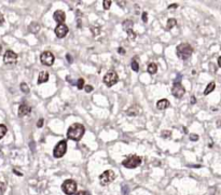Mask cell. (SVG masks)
<instances>
[{"instance_id":"d6986e66","label":"cell","mask_w":221,"mask_h":195,"mask_svg":"<svg viewBox=\"0 0 221 195\" xmlns=\"http://www.w3.org/2000/svg\"><path fill=\"white\" fill-rule=\"evenodd\" d=\"M40 28H41V27H40V25H39L38 23H31L28 27L29 31L33 33H37L39 30H40Z\"/></svg>"},{"instance_id":"74e56055","label":"cell","mask_w":221,"mask_h":195,"mask_svg":"<svg viewBox=\"0 0 221 195\" xmlns=\"http://www.w3.org/2000/svg\"><path fill=\"white\" fill-rule=\"evenodd\" d=\"M175 8H177V5H168V9H175Z\"/></svg>"},{"instance_id":"30bf717a","label":"cell","mask_w":221,"mask_h":195,"mask_svg":"<svg viewBox=\"0 0 221 195\" xmlns=\"http://www.w3.org/2000/svg\"><path fill=\"white\" fill-rule=\"evenodd\" d=\"M3 62H5V65L16 64V62H17V54H16L15 52L8 50L5 53V55H3Z\"/></svg>"},{"instance_id":"7a4b0ae2","label":"cell","mask_w":221,"mask_h":195,"mask_svg":"<svg viewBox=\"0 0 221 195\" xmlns=\"http://www.w3.org/2000/svg\"><path fill=\"white\" fill-rule=\"evenodd\" d=\"M176 53L180 59L187 60L191 57L193 53V48L189 43H180L176 48Z\"/></svg>"},{"instance_id":"277c9868","label":"cell","mask_w":221,"mask_h":195,"mask_svg":"<svg viewBox=\"0 0 221 195\" xmlns=\"http://www.w3.org/2000/svg\"><path fill=\"white\" fill-rule=\"evenodd\" d=\"M62 190L66 195H73L77 193V182L75 180H65L62 184Z\"/></svg>"},{"instance_id":"ab89813d","label":"cell","mask_w":221,"mask_h":195,"mask_svg":"<svg viewBox=\"0 0 221 195\" xmlns=\"http://www.w3.org/2000/svg\"><path fill=\"white\" fill-rule=\"evenodd\" d=\"M218 66H219V67H220V68H221V56H220V57H219V58H218Z\"/></svg>"},{"instance_id":"b9f144b4","label":"cell","mask_w":221,"mask_h":195,"mask_svg":"<svg viewBox=\"0 0 221 195\" xmlns=\"http://www.w3.org/2000/svg\"><path fill=\"white\" fill-rule=\"evenodd\" d=\"M1 50H2V46H1V44H0V52H1Z\"/></svg>"},{"instance_id":"ac0fdd59","label":"cell","mask_w":221,"mask_h":195,"mask_svg":"<svg viewBox=\"0 0 221 195\" xmlns=\"http://www.w3.org/2000/svg\"><path fill=\"white\" fill-rule=\"evenodd\" d=\"M215 87H216V83L213 82V81H211V82L206 86L205 91H204V95H208V94H210V93L215 90Z\"/></svg>"},{"instance_id":"d4e9b609","label":"cell","mask_w":221,"mask_h":195,"mask_svg":"<svg viewBox=\"0 0 221 195\" xmlns=\"http://www.w3.org/2000/svg\"><path fill=\"white\" fill-rule=\"evenodd\" d=\"M77 87H78V90H82L83 87H84V80H83L82 78H80V79L77 81Z\"/></svg>"},{"instance_id":"d6a6232c","label":"cell","mask_w":221,"mask_h":195,"mask_svg":"<svg viewBox=\"0 0 221 195\" xmlns=\"http://www.w3.org/2000/svg\"><path fill=\"white\" fill-rule=\"evenodd\" d=\"M122 190H123V191H122V192H123V194H124V195H127V193L129 192V187H126V185H123V189H122Z\"/></svg>"},{"instance_id":"f35d334b","label":"cell","mask_w":221,"mask_h":195,"mask_svg":"<svg viewBox=\"0 0 221 195\" xmlns=\"http://www.w3.org/2000/svg\"><path fill=\"white\" fill-rule=\"evenodd\" d=\"M195 101H196L195 97H194V96H192V97H191V103H192V104H195Z\"/></svg>"},{"instance_id":"5bb4252c","label":"cell","mask_w":221,"mask_h":195,"mask_svg":"<svg viewBox=\"0 0 221 195\" xmlns=\"http://www.w3.org/2000/svg\"><path fill=\"white\" fill-rule=\"evenodd\" d=\"M30 112H31V107L28 105H26V104H22L18 107V116H28Z\"/></svg>"},{"instance_id":"8fae6325","label":"cell","mask_w":221,"mask_h":195,"mask_svg":"<svg viewBox=\"0 0 221 195\" xmlns=\"http://www.w3.org/2000/svg\"><path fill=\"white\" fill-rule=\"evenodd\" d=\"M122 27H123V29L129 33V35H131L132 40H134L135 37H136V33L133 31V22H132L131 20H126V21H124Z\"/></svg>"},{"instance_id":"60d3db41","label":"cell","mask_w":221,"mask_h":195,"mask_svg":"<svg viewBox=\"0 0 221 195\" xmlns=\"http://www.w3.org/2000/svg\"><path fill=\"white\" fill-rule=\"evenodd\" d=\"M124 3H125V2H120V1H118V5H121V7H123Z\"/></svg>"},{"instance_id":"7c38bea8","label":"cell","mask_w":221,"mask_h":195,"mask_svg":"<svg viewBox=\"0 0 221 195\" xmlns=\"http://www.w3.org/2000/svg\"><path fill=\"white\" fill-rule=\"evenodd\" d=\"M68 27H67L65 24H58V25L55 27V35H56L58 38H64L68 33Z\"/></svg>"},{"instance_id":"ba28073f","label":"cell","mask_w":221,"mask_h":195,"mask_svg":"<svg viewBox=\"0 0 221 195\" xmlns=\"http://www.w3.org/2000/svg\"><path fill=\"white\" fill-rule=\"evenodd\" d=\"M185 86H183L181 83L178 81L177 79L174 81V84H173V87H172V94L174 97L176 98H181L183 95H185Z\"/></svg>"},{"instance_id":"6da1fadb","label":"cell","mask_w":221,"mask_h":195,"mask_svg":"<svg viewBox=\"0 0 221 195\" xmlns=\"http://www.w3.org/2000/svg\"><path fill=\"white\" fill-rule=\"evenodd\" d=\"M84 133H85L84 126L80 123H75L72 124V125H70L68 131H67V138L75 141H79L83 137Z\"/></svg>"},{"instance_id":"cb8c5ba5","label":"cell","mask_w":221,"mask_h":195,"mask_svg":"<svg viewBox=\"0 0 221 195\" xmlns=\"http://www.w3.org/2000/svg\"><path fill=\"white\" fill-rule=\"evenodd\" d=\"M21 91L23 93H25V94H28V93H29V86L26 84L25 82L21 83Z\"/></svg>"},{"instance_id":"4fadbf2b","label":"cell","mask_w":221,"mask_h":195,"mask_svg":"<svg viewBox=\"0 0 221 195\" xmlns=\"http://www.w3.org/2000/svg\"><path fill=\"white\" fill-rule=\"evenodd\" d=\"M54 21L57 22L58 24H64L65 20H66V14H65L64 11L62 10H57L54 12V15H53Z\"/></svg>"},{"instance_id":"2e32d148","label":"cell","mask_w":221,"mask_h":195,"mask_svg":"<svg viewBox=\"0 0 221 195\" xmlns=\"http://www.w3.org/2000/svg\"><path fill=\"white\" fill-rule=\"evenodd\" d=\"M170 101L167 99H161L157 103V107L159 110H165V109H167L170 107Z\"/></svg>"},{"instance_id":"8d00e7d4","label":"cell","mask_w":221,"mask_h":195,"mask_svg":"<svg viewBox=\"0 0 221 195\" xmlns=\"http://www.w3.org/2000/svg\"><path fill=\"white\" fill-rule=\"evenodd\" d=\"M118 52L119 53H121V54H125V51H124L122 48H120V49H118Z\"/></svg>"},{"instance_id":"9a60e30c","label":"cell","mask_w":221,"mask_h":195,"mask_svg":"<svg viewBox=\"0 0 221 195\" xmlns=\"http://www.w3.org/2000/svg\"><path fill=\"white\" fill-rule=\"evenodd\" d=\"M140 113V109L138 106H132L126 110V114L129 116H137Z\"/></svg>"},{"instance_id":"83f0119b","label":"cell","mask_w":221,"mask_h":195,"mask_svg":"<svg viewBox=\"0 0 221 195\" xmlns=\"http://www.w3.org/2000/svg\"><path fill=\"white\" fill-rule=\"evenodd\" d=\"M5 189H7V187H5V183H3V182H1V181H0V195L5 194Z\"/></svg>"},{"instance_id":"5b68a950","label":"cell","mask_w":221,"mask_h":195,"mask_svg":"<svg viewBox=\"0 0 221 195\" xmlns=\"http://www.w3.org/2000/svg\"><path fill=\"white\" fill-rule=\"evenodd\" d=\"M116 179V174L113 170H106L99 176V181L101 185H108Z\"/></svg>"},{"instance_id":"8992f818","label":"cell","mask_w":221,"mask_h":195,"mask_svg":"<svg viewBox=\"0 0 221 195\" xmlns=\"http://www.w3.org/2000/svg\"><path fill=\"white\" fill-rule=\"evenodd\" d=\"M103 81H104V83L107 85V86L111 87L112 85H114L119 81L118 73H117L114 70H110V71H108L105 75V77H104Z\"/></svg>"},{"instance_id":"e0dca14e","label":"cell","mask_w":221,"mask_h":195,"mask_svg":"<svg viewBox=\"0 0 221 195\" xmlns=\"http://www.w3.org/2000/svg\"><path fill=\"white\" fill-rule=\"evenodd\" d=\"M49 80V73L48 71H41L39 73V78H38V84H41V83H45L48 82Z\"/></svg>"},{"instance_id":"f546056e","label":"cell","mask_w":221,"mask_h":195,"mask_svg":"<svg viewBox=\"0 0 221 195\" xmlns=\"http://www.w3.org/2000/svg\"><path fill=\"white\" fill-rule=\"evenodd\" d=\"M43 123H44L43 119H39V121L37 122V127H38V128H41L42 126H43Z\"/></svg>"},{"instance_id":"ffe728a7","label":"cell","mask_w":221,"mask_h":195,"mask_svg":"<svg viewBox=\"0 0 221 195\" xmlns=\"http://www.w3.org/2000/svg\"><path fill=\"white\" fill-rule=\"evenodd\" d=\"M157 64H154V63H150V64L148 65V72H149L150 75H154V73H157Z\"/></svg>"},{"instance_id":"4316f807","label":"cell","mask_w":221,"mask_h":195,"mask_svg":"<svg viewBox=\"0 0 221 195\" xmlns=\"http://www.w3.org/2000/svg\"><path fill=\"white\" fill-rule=\"evenodd\" d=\"M103 5H104V9H105V10H108V9L111 7V1L110 0H104Z\"/></svg>"},{"instance_id":"603a6c76","label":"cell","mask_w":221,"mask_h":195,"mask_svg":"<svg viewBox=\"0 0 221 195\" xmlns=\"http://www.w3.org/2000/svg\"><path fill=\"white\" fill-rule=\"evenodd\" d=\"M131 67H132V69H133L134 71L137 72L139 70V64H138V62H137L136 59H133V60H132Z\"/></svg>"},{"instance_id":"1f68e13d","label":"cell","mask_w":221,"mask_h":195,"mask_svg":"<svg viewBox=\"0 0 221 195\" xmlns=\"http://www.w3.org/2000/svg\"><path fill=\"white\" fill-rule=\"evenodd\" d=\"M142 22H145V23L148 22V14H147V12L142 13Z\"/></svg>"},{"instance_id":"52a82bcc","label":"cell","mask_w":221,"mask_h":195,"mask_svg":"<svg viewBox=\"0 0 221 195\" xmlns=\"http://www.w3.org/2000/svg\"><path fill=\"white\" fill-rule=\"evenodd\" d=\"M67 151V141L66 140H61L58 144L55 146L54 150H53V155L56 159L63 157Z\"/></svg>"},{"instance_id":"484cf974","label":"cell","mask_w":221,"mask_h":195,"mask_svg":"<svg viewBox=\"0 0 221 195\" xmlns=\"http://www.w3.org/2000/svg\"><path fill=\"white\" fill-rule=\"evenodd\" d=\"M172 136V132L170 131H163L162 134H161V137L164 139H167V138H170V137Z\"/></svg>"},{"instance_id":"7402d4cb","label":"cell","mask_w":221,"mask_h":195,"mask_svg":"<svg viewBox=\"0 0 221 195\" xmlns=\"http://www.w3.org/2000/svg\"><path fill=\"white\" fill-rule=\"evenodd\" d=\"M8 132V128H7V126L5 124H0V139L3 138L5 136V134Z\"/></svg>"},{"instance_id":"44dd1931","label":"cell","mask_w":221,"mask_h":195,"mask_svg":"<svg viewBox=\"0 0 221 195\" xmlns=\"http://www.w3.org/2000/svg\"><path fill=\"white\" fill-rule=\"evenodd\" d=\"M176 24H177V21H176L175 18H168L166 24V30H170L173 27H175Z\"/></svg>"},{"instance_id":"d590c367","label":"cell","mask_w":221,"mask_h":195,"mask_svg":"<svg viewBox=\"0 0 221 195\" xmlns=\"http://www.w3.org/2000/svg\"><path fill=\"white\" fill-rule=\"evenodd\" d=\"M75 195H86V193H85L84 191H79V192H77Z\"/></svg>"},{"instance_id":"3957f363","label":"cell","mask_w":221,"mask_h":195,"mask_svg":"<svg viewBox=\"0 0 221 195\" xmlns=\"http://www.w3.org/2000/svg\"><path fill=\"white\" fill-rule=\"evenodd\" d=\"M140 164H142V157L138 156V155H129L126 159H124L123 162H122V165L126 168H129V169H134V168L138 167Z\"/></svg>"},{"instance_id":"e575fe53","label":"cell","mask_w":221,"mask_h":195,"mask_svg":"<svg viewBox=\"0 0 221 195\" xmlns=\"http://www.w3.org/2000/svg\"><path fill=\"white\" fill-rule=\"evenodd\" d=\"M66 58H67V60L69 62V64H71V63H72V58H71V56H70V54H67L66 55Z\"/></svg>"},{"instance_id":"836d02e7","label":"cell","mask_w":221,"mask_h":195,"mask_svg":"<svg viewBox=\"0 0 221 195\" xmlns=\"http://www.w3.org/2000/svg\"><path fill=\"white\" fill-rule=\"evenodd\" d=\"M3 23H5V17H3V15L0 13V25H2Z\"/></svg>"},{"instance_id":"4dcf8cb0","label":"cell","mask_w":221,"mask_h":195,"mask_svg":"<svg viewBox=\"0 0 221 195\" xmlns=\"http://www.w3.org/2000/svg\"><path fill=\"white\" fill-rule=\"evenodd\" d=\"M84 88H85V92H86V93H91L93 91V86H92V85H85Z\"/></svg>"},{"instance_id":"9c48e42d","label":"cell","mask_w":221,"mask_h":195,"mask_svg":"<svg viewBox=\"0 0 221 195\" xmlns=\"http://www.w3.org/2000/svg\"><path fill=\"white\" fill-rule=\"evenodd\" d=\"M54 60H55V57L53 55V53H51L50 51H44L41 53L40 55V62H41L42 65L44 66H52V65L54 64Z\"/></svg>"},{"instance_id":"f1b7e54d","label":"cell","mask_w":221,"mask_h":195,"mask_svg":"<svg viewBox=\"0 0 221 195\" xmlns=\"http://www.w3.org/2000/svg\"><path fill=\"white\" fill-rule=\"evenodd\" d=\"M190 140L191 141H198V135H196V134H190Z\"/></svg>"}]
</instances>
